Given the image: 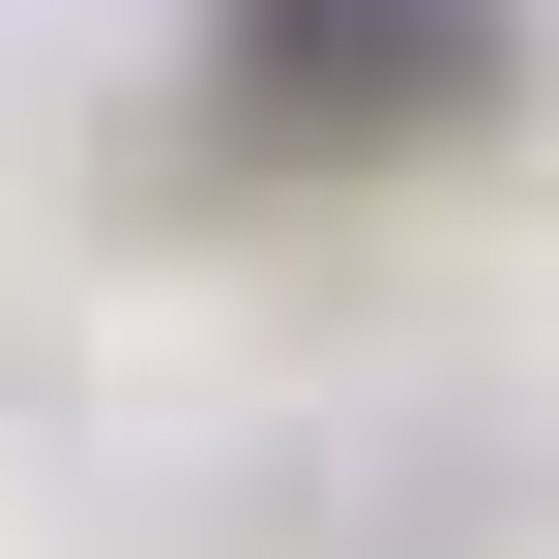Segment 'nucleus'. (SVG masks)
Segmentation results:
<instances>
[{
    "label": "nucleus",
    "instance_id": "1",
    "mask_svg": "<svg viewBox=\"0 0 559 559\" xmlns=\"http://www.w3.org/2000/svg\"><path fill=\"white\" fill-rule=\"evenodd\" d=\"M206 88L295 147H442L531 88V0H206Z\"/></svg>",
    "mask_w": 559,
    "mask_h": 559
}]
</instances>
